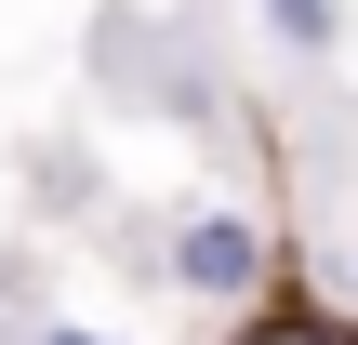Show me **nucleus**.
Wrapping results in <instances>:
<instances>
[{"mask_svg": "<svg viewBox=\"0 0 358 345\" xmlns=\"http://www.w3.org/2000/svg\"><path fill=\"white\" fill-rule=\"evenodd\" d=\"M159 266H173V293H186V306H239V293L266 279V226H252V213H226V199H199V213H173Z\"/></svg>", "mask_w": 358, "mask_h": 345, "instance_id": "obj_1", "label": "nucleus"}, {"mask_svg": "<svg viewBox=\"0 0 358 345\" xmlns=\"http://www.w3.org/2000/svg\"><path fill=\"white\" fill-rule=\"evenodd\" d=\"M345 279H358V253H345Z\"/></svg>", "mask_w": 358, "mask_h": 345, "instance_id": "obj_4", "label": "nucleus"}, {"mask_svg": "<svg viewBox=\"0 0 358 345\" xmlns=\"http://www.w3.org/2000/svg\"><path fill=\"white\" fill-rule=\"evenodd\" d=\"M13 345H120V332H93V319H27Z\"/></svg>", "mask_w": 358, "mask_h": 345, "instance_id": "obj_3", "label": "nucleus"}, {"mask_svg": "<svg viewBox=\"0 0 358 345\" xmlns=\"http://www.w3.org/2000/svg\"><path fill=\"white\" fill-rule=\"evenodd\" d=\"M252 27H266L279 66H332L345 53V0H252Z\"/></svg>", "mask_w": 358, "mask_h": 345, "instance_id": "obj_2", "label": "nucleus"}]
</instances>
